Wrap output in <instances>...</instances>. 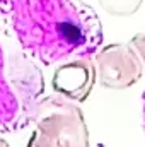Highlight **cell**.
<instances>
[{
  "label": "cell",
  "mask_w": 145,
  "mask_h": 147,
  "mask_svg": "<svg viewBox=\"0 0 145 147\" xmlns=\"http://www.w3.org/2000/svg\"><path fill=\"white\" fill-rule=\"evenodd\" d=\"M12 28L44 65L92 58L103 48L101 19L82 0H14Z\"/></svg>",
  "instance_id": "obj_1"
},
{
  "label": "cell",
  "mask_w": 145,
  "mask_h": 147,
  "mask_svg": "<svg viewBox=\"0 0 145 147\" xmlns=\"http://www.w3.org/2000/svg\"><path fill=\"white\" fill-rule=\"evenodd\" d=\"M28 147H89L87 123L77 103L60 94L39 101Z\"/></svg>",
  "instance_id": "obj_2"
},
{
  "label": "cell",
  "mask_w": 145,
  "mask_h": 147,
  "mask_svg": "<svg viewBox=\"0 0 145 147\" xmlns=\"http://www.w3.org/2000/svg\"><path fill=\"white\" fill-rule=\"evenodd\" d=\"M97 82L104 89H128L144 77V69L138 55L130 43H111L103 46L96 57Z\"/></svg>",
  "instance_id": "obj_3"
},
{
  "label": "cell",
  "mask_w": 145,
  "mask_h": 147,
  "mask_svg": "<svg viewBox=\"0 0 145 147\" xmlns=\"http://www.w3.org/2000/svg\"><path fill=\"white\" fill-rule=\"evenodd\" d=\"M97 80L96 63L92 58H77L62 63L53 75V89L75 103H82L91 94Z\"/></svg>",
  "instance_id": "obj_4"
},
{
  "label": "cell",
  "mask_w": 145,
  "mask_h": 147,
  "mask_svg": "<svg viewBox=\"0 0 145 147\" xmlns=\"http://www.w3.org/2000/svg\"><path fill=\"white\" fill-rule=\"evenodd\" d=\"M19 113V96L10 87L5 77L3 50L0 46V128L9 127Z\"/></svg>",
  "instance_id": "obj_5"
},
{
  "label": "cell",
  "mask_w": 145,
  "mask_h": 147,
  "mask_svg": "<svg viewBox=\"0 0 145 147\" xmlns=\"http://www.w3.org/2000/svg\"><path fill=\"white\" fill-rule=\"evenodd\" d=\"M101 9L114 17H130L137 14L144 0H97Z\"/></svg>",
  "instance_id": "obj_6"
},
{
  "label": "cell",
  "mask_w": 145,
  "mask_h": 147,
  "mask_svg": "<svg viewBox=\"0 0 145 147\" xmlns=\"http://www.w3.org/2000/svg\"><path fill=\"white\" fill-rule=\"evenodd\" d=\"M130 46L135 50V53L138 55L140 62H142V69H144V75H145V31L137 33L135 36L130 39Z\"/></svg>",
  "instance_id": "obj_7"
},
{
  "label": "cell",
  "mask_w": 145,
  "mask_h": 147,
  "mask_svg": "<svg viewBox=\"0 0 145 147\" xmlns=\"http://www.w3.org/2000/svg\"><path fill=\"white\" fill-rule=\"evenodd\" d=\"M142 123H144V132H145V91L142 94Z\"/></svg>",
  "instance_id": "obj_8"
},
{
  "label": "cell",
  "mask_w": 145,
  "mask_h": 147,
  "mask_svg": "<svg viewBox=\"0 0 145 147\" xmlns=\"http://www.w3.org/2000/svg\"><path fill=\"white\" fill-rule=\"evenodd\" d=\"M0 147H10V146H9V144L3 140V139H0Z\"/></svg>",
  "instance_id": "obj_9"
}]
</instances>
